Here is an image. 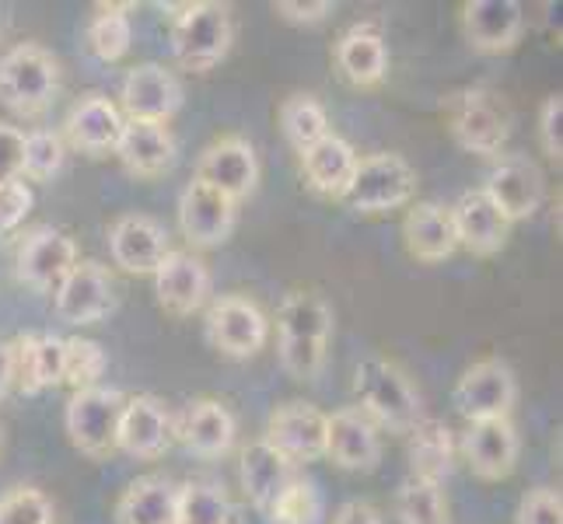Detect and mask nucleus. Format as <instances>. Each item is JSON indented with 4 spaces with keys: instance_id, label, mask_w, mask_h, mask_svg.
Returning <instances> with one entry per match:
<instances>
[{
    "instance_id": "4",
    "label": "nucleus",
    "mask_w": 563,
    "mask_h": 524,
    "mask_svg": "<svg viewBox=\"0 0 563 524\" xmlns=\"http://www.w3.org/2000/svg\"><path fill=\"white\" fill-rule=\"evenodd\" d=\"M172 56L189 74H207L218 67L231 43H235V25H231V11L213 0H192L179 4L172 14Z\"/></svg>"
},
{
    "instance_id": "45",
    "label": "nucleus",
    "mask_w": 563,
    "mask_h": 524,
    "mask_svg": "<svg viewBox=\"0 0 563 524\" xmlns=\"http://www.w3.org/2000/svg\"><path fill=\"white\" fill-rule=\"evenodd\" d=\"M22 147H25V130L14 123H0V182L22 179Z\"/></svg>"
},
{
    "instance_id": "16",
    "label": "nucleus",
    "mask_w": 563,
    "mask_h": 524,
    "mask_svg": "<svg viewBox=\"0 0 563 524\" xmlns=\"http://www.w3.org/2000/svg\"><path fill=\"white\" fill-rule=\"evenodd\" d=\"M172 441H176V416L158 395H126L120 434H115V451L137 461L162 458Z\"/></svg>"
},
{
    "instance_id": "5",
    "label": "nucleus",
    "mask_w": 563,
    "mask_h": 524,
    "mask_svg": "<svg viewBox=\"0 0 563 524\" xmlns=\"http://www.w3.org/2000/svg\"><path fill=\"white\" fill-rule=\"evenodd\" d=\"M60 91V64L38 43H18L0 56V105L22 120L43 115Z\"/></svg>"
},
{
    "instance_id": "19",
    "label": "nucleus",
    "mask_w": 563,
    "mask_h": 524,
    "mask_svg": "<svg viewBox=\"0 0 563 524\" xmlns=\"http://www.w3.org/2000/svg\"><path fill=\"white\" fill-rule=\"evenodd\" d=\"M325 458L343 472H375L382 461V431L354 405L325 416Z\"/></svg>"
},
{
    "instance_id": "22",
    "label": "nucleus",
    "mask_w": 563,
    "mask_h": 524,
    "mask_svg": "<svg viewBox=\"0 0 563 524\" xmlns=\"http://www.w3.org/2000/svg\"><path fill=\"white\" fill-rule=\"evenodd\" d=\"M235 434H239V420L228 410L221 399H192L186 410L176 416V441L189 455L197 458H224L235 448Z\"/></svg>"
},
{
    "instance_id": "29",
    "label": "nucleus",
    "mask_w": 563,
    "mask_h": 524,
    "mask_svg": "<svg viewBox=\"0 0 563 524\" xmlns=\"http://www.w3.org/2000/svg\"><path fill=\"white\" fill-rule=\"evenodd\" d=\"M402 242L417 263L434 266V263L452 259L459 252L452 210L434 200L410 203V210H406V218H402Z\"/></svg>"
},
{
    "instance_id": "28",
    "label": "nucleus",
    "mask_w": 563,
    "mask_h": 524,
    "mask_svg": "<svg viewBox=\"0 0 563 524\" xmlns=\"http://www.w3.org/2000/svg\"><path fill=\"white\" fill-rule=\"evenodd\" d=\"M295 476H298V465H290L266 437L249 441L242 448V461H239L242 490L263 517L269 514V508H274L277 497L287 490V482Z\"/></svg>"
},
{
    "instance_id": "46",
    "label": "nucleus",
    "mask_w": 563,
    "mask_h": 524,
    "mask_svg": "<svg viewBox=\"0 0 563 524\" xmlns=\"http://www.w3.org/2000/svg\"><path fill=\"white\" fill-rule=\"evenodd\" d=\"M274 14L290 25H319L333 14V4L329 0H277Z\"/></svg>"
},
{
    "instance_id": "38",
    "label": "nucleus",
    "mask_w": 563,
    "mask_h": 524,
    "mask_svg": "<svg viewBox=\"0 0 563 524\" xmlns=\"http://www.w3.org/2000/svg\"><path fill=\"white\" fill-rule=\"evenodd\" d=\"M322 490L316 479L308 476H295L287 482V490L277 497V503L269 508L266 521L269 524H322Z\"/></svg>"
},
{
    "instance_id": "44",
    "label": "nucleus",
    "mask_w": 563,
    "mask_h": 524,
    "mask_svg": "<svg viewBox=\"0 0 563 524\" xmlns=\"http://www.w3.org/2000/svg\"><path fill=\"white\" fill-rule=\"evenodd\" d=\"M539 144L550 161H563V94H550L539 109Z\"/></svg>"
},
{
    "instance_id": "40",
    "label": "nucleus",
    "mask_w": 563,
    "mask_h": 524,
    "mask_svg": "<svg viewBox=\"0 0 563 524\" xmlns=\"http://www.w3.org/2000/svg\"><path fill=\"white\" fill-rule=\"evenodd\" d=\"M106 367H109V357H106L102 343L85 339V336L64 339V384H70L74 392L99 384Z\"/></svg>"
},
{
    "instance_id": "12",
    "label": "nucleus",
    "mask_w": 563,
    "mask_h": 524,
    "mask_svg": "<svg viewBox=\"0 0 563 524\" xmlns=\"http://www.w3.org/2000/svg\"><path fill=\"white\" fill-rule=\"evenodd\" d=\"M56 319L67 325H95L115 308L112 274L95 259H77L70 274L53 290Z\"/></svg>"
},
{
    "instance_id": "23",
    "label": "nucleus",
    "mask_w": 563,
    "mask_h": 524,
    "mask_svg": "<svg viewBox=\"0 0 563 524\" xmlns=\"http://www.w3.org/2000/svg\"><path fill=\"white\" fill-rule=\"evenodd\" d=\"M123 112L112 99L106 94L91 91L85 99H77L64 120V144L88 154V158H106V154L115 150L120 144V133H123Z\"/></svg>"
},
{
    "instance_id": "31",
    "label": "nucleus",
    "mask_w": 563,
    "mask_h": 524,
    "mask_svg": "<svg viewBox=\"0 0 563 524\" xmlns=\"http://www.w3.org/2000/svg\"><path fill=\"white\" fill-rule=\"evenodd\" d=\"M361 154L354 150L351 141H343L340 133H329L316 147L301 154V175L305 186L322 200H343L346 186H351L357 171Z\"/></svg>"
},
{
    "instance_id": "25",
    "label": "nucleus",
    "mask_w": 563,
    "mask_h": 524,
    "mask_svg": "<svg viewBox=\"0 0 563 524\" xmlns=\"http://www.w3.org/2000/svg\"><path fill=\"white\" fill-rule=\"evenodd\" d=\"M521 455V437L511 420H483L470 423L462 434V458L483 482H500L515 472Z\"/></svg>"
},
{
    "instance_id": "18",
    "label": "nucleus",
    "mask_w": 563,
    "mask_h": 524,
    "mask_svg": "<svg viewBox=\"0 0 563 524\" xmlns=\"http://www.w3.org/2000/svg\"><path fill=\"white\" fill-rule=\"evenodd\" d=\"M290 465L325 458V413L312 402H284L266 420L263 434Z\"/></svg>"
},
{
    "instance_id": "15",
    "label": "nucleus",
    "mask_w": 563,
    "mask_h": 524,
    "mask_svg": "<svg viewBox=\"0 0 563 524\" xmlns=\"http://www.w3.org/2000/svg\"><path fill=\"white\" fill-rule=\"evenodd\" d=\"M183 81L176 70L165 64H141L123 77L120 88V112L123 120L144 123H168L183 109Z\"/></svg>"
},
{
    "instance_id": "39",
    "label": "nucleus",
    "mask_w": 563,
    "mask_h": 524,
    "mask_svg": "<svg viewBox=\"0 0 563 524\" xmlns=\"http://www.w3.org/2000/svg\"><path fill=\"white\" fill-rule=\"evenodd\" d=\"M64 158H67V144L60 133L46 126L29 130L22 147V182H49L64 168Z\"/></svg>"
},
{
    "instance_id": "37",
    "label": "nucleus",
    "mask_w": 563,
    "mask_h": 524,
    "mask_svg": "<svg viewBox=\"0 0 563 524\" xmlns=\"http://www.w3.org/2000/svg\"><path fill=\"white\" fill-rule=\"evenodd\" d=\"M396 517L399 524H452L449 500L438 482L406 476L396 490Z\"/></svg>"
},
{
    "instance_id": "10",
    "label": "nucleus",
    "mask_w": 563,
    "mask_h": 524,
    "mask_svg": "<svg viewBox=\"0 0 563 524\" xmlns=\"http://www.w3.org/2000/svg\"><path fill=\"white\" fill-rule=\"evenodd\" d=\"M77 256V242L60 227L38 224L25 231L22 242L14 252V274L25 287L38 290V294H53L60 280L74 269Z\"/></svg>"
},
{
    "instance_id": "17",
    "label": "nucleus",
    "mask_w": 563,
    "mask_h": 524,
    "mask_svg": "<svg viewBox=\"0 0 563 524\" xmlns=\"http://www.w3.org/2000/svg\"><path fill=\"white\" fill-rule=\"evenodd\" d=\"M462 35L479 56L511 53L526 35V8L518 0H465Z\"/></svg>"
},
{
    "instance_id": "34",
    "label": "nucleus",
    "mask_w": 563,
    "mask_h": 524,
    "mask_svg": "<svg viewBox=\"0 0 563 524\" xmlns=\"http://www.w3.org/2000/svg\"><path fill=\"white\" fill-rule=\"evenodd\" d=\"M277 120H280V133H284V141L290 144V150L301 154L308 147H316L322 137H329V112L325 105L316 99V94H287V99L280 102V112H277Z\"/></svg>"
},
{
    "instance_id": "20",
    "label": "nucleus",
    "mask_w": 563,
    "mask_h": 524,
    "mask_svg": "<svg viewBox=\"0 0 563 524\" xmlns=\"http://www.w3.org/2000/svg\"><path fill=\"white\" fill-rule=\"evenodd\" d=\"M239 221V203L221 197L218 189L192 179L179 197V227L192 248H218L231 238Z\"/></svg>"
},
{
    "instance_id": "9",
    "label": "nucleus",
    "mask_w": 563,
    "mask_h": 524,
    "mask_svg": "<svg viewBox=\"0 0 563 524\" xmlns=\"http://www.w3.org/2000/svg\"><path fill=\"white\" fill-rule=\"evenodd\" d=\"M452 399H455V410L470 423L511 420L518 405V378L504 360L483 357L473 367H465Z\"/></svg>"
},
{
    "instance_id": "43",
    "label": "nucleus",
    "mask_w": 563,
    "mask_h": 524,
    "mask_svg": "<svg viewBox=\"0 0 563 524\" xmlns=\"http://www.w3.org/2000/svg\"><path fill=\"white\" fill-rule=\"evenodd\" d=\"M515 524H563V497L560 490L536 487L521 497Z\"/></svg>"
},
{
    "instance_id": "48",
    "label": "nucleus",
    "mask_w": 563,
    "mask_h": 524,
    "mask_svg": "<svg viewBox=\"0 0 563 524\" xmlns=\"http://www.w3.org/2000/svg\"><path fill=\"white\" fill-rule=\"evenodd\" d=\"M14 388V364H11V346L0 343V402L8 399V392Z\"/></svg>"
},
{
    "instance_id": "24",
    "label": "nucleus",
    "mask_w": 563,
    "mask_h": 524,
    "mask_svg": "<svg viewBox=\"0 0 563 524\" xmlns=\"http://www.w3.org/2000/svg\"><path fill=\"white\" fill-rule=\"evenodd\" d=\"M333 67L351 88L372 91L388 77V43L378 22H357L333 46Z\"/></svg>"
},
{
    "instance_id": "49",
    "label": "nucleus",
    "mask_w": 563,
    "mask_h": 524,
    "mask_svg": "<svg viewBox=\"0 0 563 524\" xmlns=\"http://www.w3.org/2000/svg\"><path fill=\"white\" fill-rule=\"evenodd\" d=\"M0 448H4V431H0Z\"/></svg>"
},
{
    "instance_id": "26",
    "label": "nucleus",
    "mask_w": 563,
    "mask_h": 524,
    "mask_svg": "<svg viewBox=\"0 0 563 524\" xmlns=\"http://www.w3.org/2000/svg\"><path fill=\"white\" fill-rule=\"evenodd\" d=\"M449 210H452L459 248H465L470 256L490 259L508 245L511 221L490 203V197L483 189H465L455 200V207H449Z\"/></svg>"
},
{
    "instance_id": "6",
    "label": "nucleus",
    "mask_w": 563,
    "mask_h": 524,
    "mask_svg": "<svg viewBox=\"0 0 563 524\" xmlns=\"http://www.w3.org/2000/svg\"><path fill=\"white\" fill-rule=\"evenodd\" d=\"M413 197L417 171L402 154H367L357 161V171L340 203H346V210L361 213V218H378V213L410 207Z\"/></svg>"
},
{
    "instance_id": "21",
    "label": "nucleus",
    "mask_w": 563,
    "mask_h": 524,
    "mask_svg": "<svg viewBox=\"0 0 563 524\" xmlns=\"http://www.w3.org/2000/svg\"><path fill=\"white\" fill-rule=\"evenodd\" d=\"M168 248L165 227L147 213H123L109 227V256L130 277H154Z\"/></svg>"
},
{
    "instance_id": "7",
    "label": "nucleus",
    "mask_w": 563,
    "mask_h": 524,
    "mask_svg": "<svg viewBox=\"0 0 563 524\" xmlns=\"http://www.w3.org/2000/svg\"><path fill=\"white\" fill-rule=\"evenodd\" d=\"M126 395L120 388H81L67 399L64 410V431L70 444L88 458H109L115 451V434H120Z\"/></svg>"
},
{
    "instance_id": "41",
    "label": "nucleus",
    "mask_w": 563,
    "mask_h": 524,
    "mask_svg": "<svg viewBox=\"0 0 563 524\" xmlns=\"http://www.w3.org/2000/svg\"><path fill=\"white\" fill-rule=\"evenodd\" d=\"M53 500L35 487H14L0 497V524H53Z\"/></svg>"
},
{
    "instance_id": "36",
    "label": "nucleus",
    "mask_w": 563,
    "mask_h": 524,
    "mask_svg": "<svg viewBox=\"0 0 563 524\" xmlns=\"http://www.w3.org/2000/svg\"><path fill=\"white\" fill-rule=\"evenodd\" d=\"M176 524H239V511L221 482L192 479L179 487Z\"/></svg>"
},
{
    "instance_id": "3",
    "label": "nucleus",
    "mask_w": 563,
    "mask_h": 524,
    "mask_svg": "<svg viewBox=\"0 0 563 524\" xmlns=\"http://www.w3.org/2000/svg\"><path fill=\"white\" fill-rule=\"evenodd\" d=\"M444 126H449L452 141L476 158H500L504 147L511 141L515 115L511 105L494 88H462L452 99H444Z\"/></svg>"
},
{
    "instance_id": "33",
    "label": "nucleus",
    "mask_w": 563,
    "mask_h": 524,
    "mask_svg": "<svg viewBox=\"0 0 563 524\" xmlns=\"http://www.w3.org/2000/svg\"><path fill=\"white\" fill-rule=\"evenodd\" d=\"M176 503L179 487L165 476H141L115 500V524H176Z\"/></svg>"
},
{
    "instance_id": "35",
    "label": "nucleus",
    "mask_w": 563,
    "mask_h": 524,
    "mask_svg": "<svg viewBox=\"0 0 563 524\" xmlns=\"http://www.w3.org/2000/svg\"><path fill=\"white\" fill-rule=\"evenodd\" d=\"M130 11H133V4H95L85 43H88L91 56H99L102 64H115L130 53V46H133Z\"/></svg>"
},
{
    "instance_id": "1",
    "label": "nucleus",
    "mask_w": 563,
    "mask_h": 524,
    "mask_svg": "<svg viewBox=\"0 0 563 524\" xmlns=\"http://www.w3.org/2000/svg\"><path fill=\"white\" fill-rule=\"evenodd\" d=\"M333 339V308L316 290H290L277 308V354L295 381H316Z\"/></svg>"
},
{
    "instance_id": "42",
    "label": "nucleus",
    "mask_w": 563,
    "mask_h": 524,
    "mask_svg": "<svg viewBox=\"0 0 563 524\" xmlns=\"http://www.w3.org/2000/svg\"><path fill=\"white\" fill-rule=\"evenodd\" d=\"M32 189L22 179H8L0 182V238L14 235L18 227L25 224V218L32 213Z\"/></svg>"
},
{
    "instance_id": "11",
    "label": "nucleus",
    "mask_w": 563,
    "mask_h": 524,
    "mask_svg": "<svg viewBox=\"0 0 563 524\" xmlns=\"http://www.w3.org/2000/svg\"><path fill=\"white\" fill-rule=\"evenodd\" d=\"M213 294V277L207 263L189 248H168V256L154 269V301L168 319H189L207 308Z\"/></svg>"
},
{
    "instance_id": "2",
    "label": "nucleus",
    "mask_w": 563,
    "mask_h": 524,
    "mask_svg": "<svg viewBox=\"0 0 563 524\" xmlns=\"http://www.w3.org/2000/svg\"><path fill=\"white\" fill-rule=\"evenodd\" d=\"M354 410H361L382 434L406 437L427 416L417 384L388 357H364L354 367Z\"/></svg>"
},
{
    "instance_id": "8",
    "label": "nucleus",
    "mask_w": 563,
    "mask_h": 524,
    "mask_svg": "<svg viewBox=\"0 0 563 524\" xmlns=\"http://www.w3.org/2000/svg\"><path fill=\"white\" fill-rule=\"evenodd\" d=\"M207 343L228 360H252L269 343V315L245 294H221L207 304Z\"/></svg>"
},
{
    "instance_id": "32",
    "label": "nucleus",
    "mask_w": 563,
    "mask_h": 524,
    "mask_svg": "<svg viewBox=\"0 0 563 524\" xmlns=\"http://www.w3.org/2000/svg\"><path fill=\"white\" fill-rule=\"evenodd\" d=\"M406 458H410V476L441 482L455 469V437L444 420L423 416L410 434H406Z\"/></svg>"
},
{
    "instance_id": "27",
    "label": "nucleus",
    "mask_w": 563,
    "mask_h": 524,
    "mask_svg": "<svg viewBox=\"0 0 563 524\" xmlns=\"http://www.w3.org/2000/svg\"><path fill=\"white\" fill-rule=\"evenodd\" d=\"M115 158L133 175V179H162L176 165V137H172L168 123H144L126 120L120 144H115Z\"/></svg>"
},
{
    "instance_id": "14",
    "label": "nucleus",
    "mask_w": 563,
    "mask_h": 524,
    "mask_svg": "<svg viewBox=\"0 0 563 524\" xmlns=\"http://www.w3.org/2000/svg\"><path fill=\"white\" fill-rule=\"evenodd\" d=\"M483 192L490 197V203L515 221H529L532 213L547 203V175L539 171V165L526 154H504L487 171Z\"/></svg>"
},
{
    "instance_id": "13",
    "label": "nucleus",
    "mask_w": 563,
    "mask_h": 524,
    "mask_svg": "<svg viewBox=\"0 0 563 524\" xmlns=\"http://www.w3.org/2000/svg\"><path fill=\"white\" fill-rule=\"evenodd\" d=\"M192 179L210 186V189H218L221 197H228L231 203H242L260 186L256 147H252L245 137H235V133L218 137L210 147H203Z\"/></svg>"
},
{
    "instance_id": "47",
    "label": "nucleus",
    "mask_w": 563,
    "mask_h": 524,
    "mask_svg": "<svg viewBox=\"0 0 563 524\" xmlns=\"http://www.w3.org/2000/svg\"><path fill=\"white\" fill-rule=\"evenodd\" d=\"M333 524H382V514L364 500H351L336 511Z\"/></svg>"
},
{
    "instance_id": "30",
    "label": "nucleus",
    "mask_w": 563,
    "mask_h": 524,
    "mask_svg": "<svg viewBox=\"0 0 563 524\" xmlns=\"http://www.w3.org/2000/svg\"><path fill=\"white\" fill-rule=\"evenodd\" d=\"M11 346L14 384L25 395H38L46 388L64 384V339L53 333H25Z\"/></svg>"
}]
</instances>
